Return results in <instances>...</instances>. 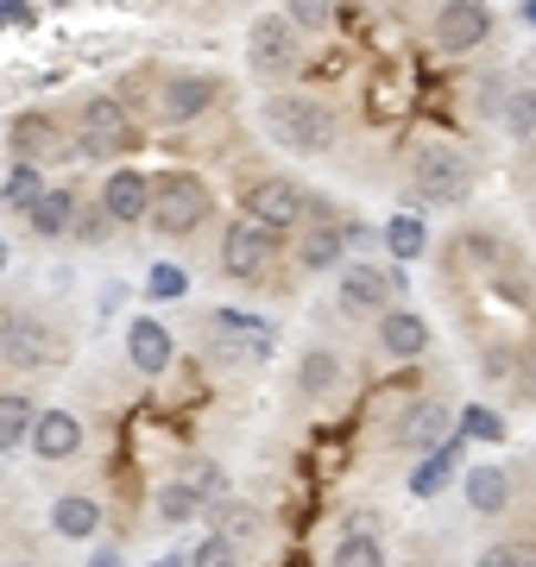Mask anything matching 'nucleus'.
Here are the masks:
<instances>
[{"mask_svg":"<svg viewBox=\"0 0 536 567\" xmlns=\"http://www.w3.org/2000/svg\"><path fill=\"white\" fill-rule=\"evenodd\" d=\"M83 447V423L70 416V410H39V423H32V454L39 461H70Z\"/></svg>","mask_w":536,"mask_h":567,"instance_id":"nucleus-14","label":"nucleus"},{"mask_svg":"<svg viewBox=\"0 0 536 567\" xmlns=\"http://www.w3.org/2000/svg\"><path fill=\"white\" fill-rule=\"evenodd\" d=\"M51 529H58L63 543H89V536L102 529V505L70 492V498H58V505H51Z\"/></svg>","mask_w":536,"mask_h":567,"instance_id":"nucleus-19","label":"nucleus"},{"mask_svg":"<svg viewBox=\"0 0 536 567\" xmlns=\"http://www.w3.org/2000/svg\"><path fill=\"white\" fill-rule=\"evenodd\" d=\"M385 246H392V259H416V252H423V221H411V215H392V227H385Z\"/></svg>","mask_w":536,"mask_h":567,"instance_id":"nucleus-30","label":"nucleus"},{"mask_svg":"<svg viewBox=\"0 0 536 567\" xmlns=\"http://www.w3.org/2000/svg\"><path fill=\"white\" fill-rule=\"evenodd\" d=\"M32 423H39V410H32V398H20V391H7V398H0V447H20V442H32Z\"/></svg>","mask_w":536,"mask_h":567,"instance_id":"nucleus-23","label":"nucleus"},{"mask_svg":"<svg viewBox=\"0 0 536 567\" xmlns=\"http://www.w3.org/2000/svg\"><path fill=\"white\" fill-rule=\"evenodd\" d=\"M215 524H221V536H234V543H252V536H259V511L252 505H215Z\"/></svg>","mask_w":536,"mask_h":567,"instance_id":"nucleus-29","label":"nucleus"},{"mask_svg":"<svg viewBox=\"0 0 536 567\" xmlns=\"http://www.w3.org/2000/svg\"><path fill=\"white\" fill-rule=\"evenodd\" d=\"M290 20L310 25V32H322V25L334 20V0H290Z\"/></svg>","mask_w":536,"mask_h":567,"instance_id":"nucleus-36","label":"nucleus"},{"mask_svg":"<svg viewBox=\"0 0 536 567\" xmlns=\"http://www.w3.org/2000/svg\"><path fill=\"white\" fill-rule=\"evenodd\" d=\"M133 121H126V107L114 102V95H95V102L83 107V152L89 158H126L133 152Z\"/></svg>","mask_w":536,"mask_h":567,"instance_id":"nucleus-6","label":"nucleus"},{"mask_svg":"<svg viewBox=\"0 0 536 567\" xmlns=\"http://www.w3.org/2000/svg\"><path fill=\"white\" fill-rule=\"evenodd\" d=\"M449 410L435 404V398H423V404H411L404 410V423H398V447H423V454H430V447H442L449 442Z\"/></svg>","mask_w":536,"mask_h":567,"instance_id":"nucleus-15","label":"nucleus"},{"mask_svg":"<svg viewBox=\"0 0 536 567\" xmlns=\"http://www.w3.org/2000/svg\"><path fill=\"white\" fill-rule=\"evenodd\" d=\"M505 126H512L517 145H530L536 152V89H517L512 102H505Z\"/></svg>","mask_w":536,"mask_h":567,"instance_id":"nucleus-25","label":"nucleus"},{"mask_svg":"<svg viewBox=\"0 0 536 567\" xmlns=\"http://www.w3.org/2000/svg\"><path fill=\"white\" fill-rule=\"evenodd\" d=\"M107 221H114V215H107V208H102V215H76V240H83V246L107 240Z\"/></svg>","mask_w":536,"mask_h":567,"instance_id":"nucleus-38","label":"nucleus"},{"mask_svg":"<svg viewBox=\"0 0 536 567\" xmlns=\"http://www.w3.org/2000/svg\"><path fill=\"white\" fill-rule=\"evenodd\" d=\"M184 290V271L177 265H152V297H177Z\"/></svg>","mask_w":536,"mask_h":567,"instance_id":"nucleus-37","label":"nucleus"},{"mask_svg":"<svg viewBox=\"0 0 536 567\" xmlns=\"http://www.w3.org/2000/svg\"><path fill=\"white\" fill-rule=\"evenodd\" d=\"M13 152H20V158L39 152V158H44V152H58V133H51L44 121H20V126H13Z\"/></svg>","mask_w":536,"mask_h":567,"instance_id":"nucleus-32","label":"nucleus"},{"mask_svg":"<svg viewBox=\"0 0 536 567\" xmlns=\"http://www.w3.org/2000/svg\"><path fill=\"white\" fill-rule=\"evenodd\" d=\"M165 567H171V561H165Z\"/></svg>","mask_w":536,"mask_h":567,"instance_id":"nucleus-44","label":"nucleus"},{"mask_svg":"<svg viewBox=\"0 0 536 567\" xmlns=\"http://www.w3.org/2000/svg\"><path fill=\"white\" fill-rule=\"evenodd\" d=\"M25 20V0H0V25H20Z\"/></svg>","mask_w":536,"mask_h":567,"instance_id":"nucleus-39","label":"nucleus"},{"mask_svg":"<svg viewBox=\"0 0 536 567\" xmlns=\"http://www.w3.org/2000/svg\"><path fill=\"white\" fill-rule=\"evenodd\" d=\"M467 505L480 517H498V511L512 505V480L498 473V466H467Z\"/></svg>","mask_w":536,"mask_h":567,"instance_id":"nucleus-20","label":"nucleus"},{"mask_svg":"<svg viewBox=\"0 0 536 567\" xmlns=\"http://www.w3.org/2000/svg\"><path fill=\"white\" fill-rule=\"evenodd\" d=\"M25 215H32V234H39V240H63V234H76V215H83V208H76L70 189H44Z\"/></svg>","mask_w":536,"mask_h":567,"instance_id":"nucleus-18","label":"nucleus"},{"mask_svg":"<svg viewBox=\"0 0 536 567\" xmlns=\"http://www.w3.org/2000/svg\"><path fill=\"white\" fill-rule=\"evenodd\" d=\"M341 221H316L310 234H303V246H297V259H303V271H329L334 259H341Z\"/></svg>","mask_w":536,"mask_h":567,"instance_id":"nucleus-22","label":"nucleus"},{"mask_svg":"<svg viewBox=\"0 0 536 567\" xmlns=\"http://www.w3.org/2000/svg\"><path fill=\"white\" fill-rule=\"evenodd\" d=\"M102 208L114 221H152V183H145L140 171H107Z\"/></svg>","mask_w":536,"mask_h":567,"instance_id":"nucleus-13","label":"nucleus"},{"mask_svg":"<svg viewBox=\"0 0 536 567\" xmlns=\"http://www.w3.org/2000/svg\"><path fill=\"white\" fill-rule=\"evenodd\" d=\"M334 385H341V360H334L329 347H310L303 365H297V391H303V398H329Z\"/></svg>","mask_w":536,"mask_h":567,"instance_id":"nucleus-21","label":"nucleus"},{"mask_svg":"<svg viewBox=\"0 0 536 567\" xmlns=\"http://www.w3.org/2000/svg\"><path fill=\"white\" fill-rule=\"evenodd\" d=\"M461 429H467L474 442H498V435H505V423H498V416H493V410H486V404L461 410Z\"/></svg>","mask_w":536,"mask_h":567,"instance_id":"nucleus-35","label":"nucleus"},{"mask_svg":"<svg viewBox=\"0 0 536 567\" xmlns=\"http://www.w3.org/2000/svg\"><path fill=\"white\" fill-rule=\"evenodd\" d=\"M126 360L140 365L145 379H158L171 365V334H165V322H152V316H140V322L126 328Z\"/></svg>","mask_w":536,"mask_h":567,"instance_id":"nucleus-16","label":"nucleus"},{"mask_svg":"<svg viewBox=\"0 0 536 567\" xmlns=\"http://www.w3.org/2000/svg\"><path fill=\"white\" fill-rule=\"evenodd\" d=\"M20 567H32V561H20Z\"/></svg>","mask_w":536,"mask_h":567,"instance_id":"nucleus-43","label":"nucleus"},{"mask_svg":"<svg viewBox=\"0 0 536 567\" xmlns=\"http://www.w3.org/2000/svg\"><path fill=\"white\" fill-rule=\"evenodd\" d=\"M247 63L252 70H290L297 63V20H252V32H247Z\"/></svg>","mask_w":536,"mask_h":567,"instance_id":"nucleus-10","label":"nucleus"},{"mask_svg":"<svg viewBox=\"0 0 536 567\" xmlns=\"http://www.w3.org/2000/svg\"><path fill=\"white\" fill-rule=\"evenodd\" d=\"M303 208H310V196H303L290 177H259L247 189V215L259 227H271V234H285L290 221H303Z\"/></svg>","mask_w":536,"mask_h":567,"instance_id":"nucleus-7","label":"nucleus"},{"mask_svg":"<svg viewBox=\"0 0 536 567\" xmlns=\"http://www.w3.org/2000/svg\"><path fill=\"white\" fill-rule=\"evenodd\" d=\"M208 334H215V347H221L227 360H271V347H278V334H271V322H259V316H240V309H215L208 316Z\"/></svg>","mask_w":536,"mask_h":567,"instance_id":"nucleus-5","label":"nucleus"},{"mask_svg":"<svg viewBox=\"0 0 536 567\" xmlns=\"http://www.w3.org/2000/svg\"><path fill=\"white\" fill-rule=\"evenodd\" d=\"M474 567H536V555L524 543H493V548H480Z\"/></svg>","mask_w":536,"mask_h":567,"instance_id":"nucleus-34","label":"nucleus"},{"mask_svg":"<svg viewBox=\"0 0 536 567\" xmlns=\"http://www.w3.org/2000/svg\"><path fill=\"white\" fill-rule=\"evenodd\" d=\"M0 353L20 365V372H39V365L51 360V328H44L39 316H7V322H0Z\"/></svg>","mask_w":536,"mask_h":567,"instance_id":"nucleus-11","label":"nucleus"},{"mask_svg":"<svg viewBox=\"0 0 536 567\" xmlns=\"http://www.w3.org/2000/svg\"><path fill=\"white\" fill-rule=\"evenodd\" d=\"M196 511H203V498H196V492H189L184 480L158 492V517H165V524H196Z\"/></svg>","mask_w":536,"mask_h":567,"instance_id":"nucleus-28","label":"nucleus"},{"mask_svg":"<svg viewBox=\"0 0 536 567\" xmlns=\"http://www.w3.org/2000/svg\"><path fill=\"white\" fill-rule=\"evenodd\" d=\"M208 102H215V82H208L203 70H177V76H165L158 114H165V121H196Z\"/></svg>","mask_w":536,"mask_h":567,"instance_id":"nucleus-12","label":"nucleus"},{"mask_svg":"<svg viewBox=\"0 0 536 567\" xmlns=\"http://www.w3.org/2000/svg\"><path fill=\"white\" fill-rule=\"evenodd\" d=\"M411 189L423 196V203H467V189H474V171H467V158L454 152V145H423L411 164Z\"/></svg>","mask_w":536,"mask_h":567,"instance_id":"nucleus-3","label":"nucleus"},{"mask_svg":"<svg viewBox=\"0 0 536 567\" xmlns=\"http://www.w3.org/2000/svg\"><path fill=\"white\" fill-rule=\"evenodd\" d=\"M184 486L196 492L203 505H221V498H227V473H221L215 461H189V466H184Z\"/></svg>","mask_w":536,"mask_h":567,"instance_id":"nucleus-27","label":"nucleus"},{"mask_svg":"<svg viewBox=\"0 0 536 567\" xmlns=\"http://www.w3.org/2000/svg\"><path fill=\"white\" fill-rule=\"evenodd\" d=\"M189 567H240V548H234V536H203L189 548Z\"/></svg>","mask_w":536,"mask_h":567,"instance_id":"nucleus-31","label":"nucleus"},{"mask_svg":"<svg viewBox=\"0 0 536 567\" xmlns=\"http://www.w3.org/2000/svg\"><path fill=\"white\" fill-rule=\"evenodd\" d=\"M486 39H493V7L486 0H442V13H435V51L467 58Z\"/></svg>","mask_w":536,"mask_h":567,"instance_id":"nucleus-4","label":"nucleus"},{"mask_svg":"<svg viewBox=\"0 0 536 567\" xmlns=\"http://www.w3.org/2000/svg\"><path fill=\"white\" fill-rule=\"evenodd\" d=\"M89 567H121V555H114V548H102V555H95Z\"/></svg>","mask_w":536,"mask_h":567,"instance_id":"nucleus-40","label":"nucleus"},{"mask_svg":"<svg viewBox=\"0 0 536 567\" xmlns=\"http://www.w3.org/2000/svg\"><path fill=\"white\" fill-rule=\"evenodd\" d=\"M203 221H208V189L189 177V171H171V177L152 183V227H158V234L184 240V234H196Z\"/></svg>","mask_w":536,"mask_h":567,"instance_id":"nucleus-2","label":"nucleus"},{"mask_svg":"<svg viewBox=\"0 0 536 567\" xmlns=\"http://www.w3.org/2000/svg\"><path fill=\"white\" fill-rule=\"evenodd\" d=\"M271 227H259L247 215V221H234L227 227V240H221V271L227 278H259V271H266L271 265Z\"/></svg>","mask_w":536,"mask_h":567,"instance_id":"nucleus-8","label":"nucleus"},{"mask_svg":"<svg viewBox=\"0 0 536 567\" xmlns=\"http://www.w3.org/2000/svg\"><path fill=\"white\" fill-rule=\"evenodd\" d=\"M334 567H385V548L372 529H348L341 543H334Z\"/></svg>","mask_w":536,"mask_h":567,"instance_id":"nucleus-24","label":"nucleus"},{"mask_svg":"<svg viewBox=\"0 0 536 567\" xmlns=\"http://www.w3.org/2000/svg\"><path fill=\"white\" fill-rule=\"evenodd\" d=\"M0 271H7V240H0Z\"/></svg>","mask_w":536,"mask_h":567,"instance_id":"nucleus-42","label":"nucleus"},{"mask_svg":"<svg viewBox=\"0 0 536 567\" xmlns=\"http://www.w3.org/2000/svg\"><path fill=\"white\" fill-rule=\"evenodd\" d=\"M524 25H536V0H524Z\"/></svg>","mask_w":536,"mask_h":567,"instance_id":"nucleus-41","label":"nucleus"},{"mask_svg":"<svg viewBox=\"0 0 536 567\" xmlns=\"http://www.w3.org/2000/svg\"><path fill=\"white\" fill-rule=\"evenodd\" d=\"M392 290L398 271H385V265H341V309H353V316L392 309Z\"/></svg>","mask_w":536,"mask_h":567,"instance_id":"nucleus-9","label":"nucleus"},{"mask_svg":"<svg viewBox=\"0 0 536 567\" xmlns=\"http://www.w3.org/2000/svg\"><path fill=\"white\" fill-rule=\"evenodd\" d=\"M266 133L285 145V152H297V158H316V152L334 145V114L322 102H303V95H271Z\"/></svg>","mask_w":536,"mask_h":567,"instance_id":"nucleus-1","label":"nucleus"},{"mask_svg":"<svg viewBox=\"0 0 536 567\" xmlns=\"http://www.w3.org/2000/svg\"><path fill=\"white\" fill-rule=\"evenodd\" d=\"M449 473H454V447L442 442V447H430V461L416 466L411 492H416V498H430V492H442V486H449Z\"/></svg>","mask_w":536,"mask_h":567,"instance_id":"nucleus-26","label":"nucleus"},{"mask_svg":"<svg viewBox=\"0 0 536 567\" xmlns=\"http://www.w3.org/2000/svg\"><path fill=\"white\" fill-rule=\"evenodd\" d=\"M379 347H385L392 360H416V353L430 347V322H423L416 309H392V316L379 322Z\"/></svg>","mask_w":536,"mask_h":567,"instance_id":"nucleus-17","label":"nucleus"},{"mask_svg":"<svg viewBox=\"0 0 536 567\" xmlns=\"http://www.w3.org/2000/svg\"><path fill=\"white\" fill-rule=\"evenodd\" d=\"M44 196V183H39V171L32 164H13V177H7V203H20V208H32Z\"/></svg>","mask_w":536,"mask_h":567,"instance_id":"nucleus-33","label":"nucleus"}]
</instances>
